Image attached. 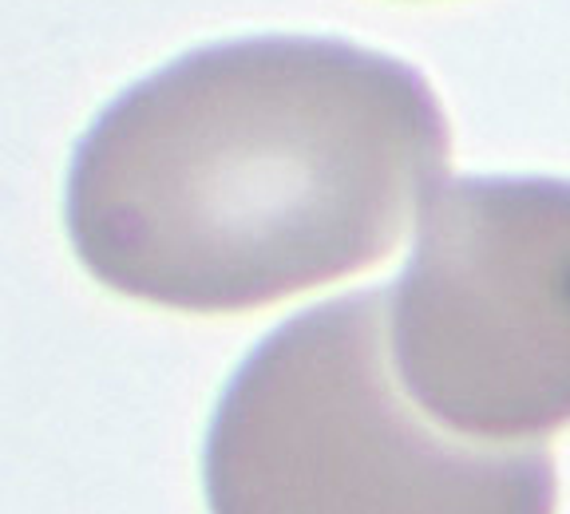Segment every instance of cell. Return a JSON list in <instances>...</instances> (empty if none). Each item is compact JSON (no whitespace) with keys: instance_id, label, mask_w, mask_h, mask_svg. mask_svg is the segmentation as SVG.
<instances>
[{"instance_id":"6da1fadb","label":"cell","mask_w":570,"mask_h":514,"mask_svg":"<svg viewBox=\"0 0 570 514\" xmlns=\"http://www.w3.org/2000/svg\"><path fill=\"white\" fill-rule=\"evenodd\" d=\"M452 127L401 56L262 32L142 76L63 187L76 257L178 313H249L381 266L448 170Z\"/></svg>"},{"instance_id":"7a4b0ae2","label":"cell","mask_w":570,"mask_h":514,"mask_svg":"<svg viewBox=\"0 0 570 514\" xmlns=\"http://www.w3.org/2000/svg\"><path fill=\"white\" fill-rule=\"evenodd\" d=\"M218 514H547L543 444H475L404 396L384 345V285L302 309L262 340L206 427Z\"/></svg>"},{"instance_id":"3957f363","label":"cell","mask_w":570,"mask_h":514,"mask_svg":"<svg viewBox=\"0 0 570 514\" xmlns=\"http://www.w3.org/2000/svg\"><path fill=\"white\" fill-rule=\"evenodd\" d=\"M384 285L404 396L475 444H547L570 419V187L547 175H444Z\"/></svg>"}]
</instances>
